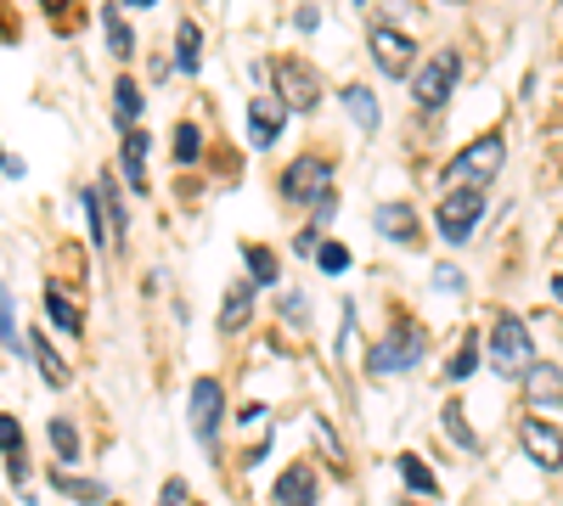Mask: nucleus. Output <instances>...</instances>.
Masks as SVG:
<instances>
[{
  "mask_svg": "<svg viewBox=\"0 0 563 506\" xmlns=\"http://www.w3.org/2000/svg\"><path fill=\"white\" fill-rule=\"evenodd\" d=\"M490 360H496V372L501 378H530V366H536V344H530V327L519 315H496L490 321Z\"/></svg>",
  "mask_w": 563,
  "mask_h": 506,
  "instance_id": "f257e3e1",
  "label": "nucleus"
},
{
  "mask_svg": "<svg viewBox=\"0 0 563 506\" xmlns=\"http://www.w3.org/2000/svg\"><path fill=\"white\" fill-rule=\"evenodd\" d=\"M501 158H507V142H501V135H479L474 147H462V153L451 158L445 187H485V180H496Z\"/></svg>",
  "mask_w": 563,
  "mask_h": 506,
  "instance_id": "f03ea898",
  "label": "nucleus"
},
{
  "mask_svg": "<svg viewBox=\"0 0 563 506\" xmlns=\"http://www.w3.org/2000/svg\"><path fill=\"white\" fill-rule=\"evenodd\" d=\"M479 214H485V187H451V192L440 198L434 225L445 232V243H467V232L479 225Z\"/></svg>",
  "mask_w": 563,
  "mask_h": 506,
  "instance_id": "7ed1b4c3",
  "label": "nucleus"
},
{
  "mask_svg": "<svg viewBox=\"0 0 563 506\" xmlns=\"http://www.w3.org/2000/svg\"><path fill=\"white\" fill-rule=\"evenodd\" d=\"M456 74H462V63L451 57V52H440V57H429V63H422L417 74H411V102L417 108H445V97H451V90H456Z\"/></svg>",
  "mask_w": 563,
  "mask_h": 506,
  "instance_id": "20e7f679",
  "label": "nucleus"
},
{
  "mask_svg": "<svg viewBox=\"0 0 563 506\" xmlns=\"http://www.w3.org/2000/svg\"><path fill=\"white\" fill-rule=\"evenodd\" d=\"M417 360H422V333H417V327H395L378 349L366 355V366H372L378 378H389V372H411Z\"/></svg>",
  "mask_w": 563,
  "mask_h": 506,
  "instance_id": "39448f33",
  "label": "nucleus"
},
{
  "mask_svg": "<svg viewBox=\"0 0 563 506\" xmlns=\"http://www.w3.org/2000/svg\"><path fill=\"white\" fill-rule=\"evenodd\" d=\"M366 45H372V57H378V68L389 74V79H406L411 74V63H417V52H411V40L400 34V29H372L366 34Z\"/></svg>",
  "mask_w": 563,
  "mask_h": 506,
  "instance_id": "423d86ee",
  "label": "nucleus"
},
{
  "mask_svg": "<svg viewBox=\"0 0 563 506\" xmlns=\"http://www.w3.org/2000/svg\"><path fill=\"white\" fill-rule=\"evenodd\" d=\"M276 90H282V108H294V113H310L321 102V85L305 63H276Z\"/></svg>",
  "mask_w": 563,
  "mask_h": 506,
  "instance_id": "0eeeda50",
  "label": "nucleus"
},
{
  "mask_svg": "<svg viewBox=\"0 0 563 506\" xmlns=\"http://www.w3.org/2000/svg\"><path fill=\"white\" fill-rule=\"evenodd\" d=\"M192 428H198V445L214 450V439H220V383L214 378L192 383Z\"/></svg>",
  "mask_w": 563,
  "mask_h": 506,
  "instance_id": "6e6552de",
  "label": "nucleus"
},
{
  "mask_svg": "<svg viewBox=\"0 0 563 506\" xmlns=\"http://www.w3.org/2000/svg\"><path fill=\"white\" fill-rule=\"evenodd\" d=\"M519 439H525V450H530V462H541L547 473H558V468H563V434H558L552 423H541V417H530Z\"/></svg>",
  "mask_w": 563,
  "mask_h": 506,
  "instance_id": "1a4fd4ad",
  "label": "nucleus"
},
{
  "mask_svg": "<svg viewBox=\"0 0 563 506\" xmlns=\"http://www.w3.org/2000/svg\"><path fill=\"white\" fill-rule=\"evenodd\" d=\"M327 180H333V169H327L321 158H299L288 169V180H282V192H288L294 203H310L316 192H327Z\"/></svg>",
  "mask_w": 563,
  "mask_h": 506,
  "instance_id": "9d476101",
  "label": "nucleus"
},
{
  "mask_svg": "<svg viewBox=\"0 0 563 506\" xmlns=\"http://www.w3.org/2000/svg\"><path fill=\"white\" fill-rule=\"evenodd\" d=\"M282 119H288V108H282L276 97H254V108H249V142L254 147H271L276 135H282Z\"/></svg>",
  "mask_w": 563,
  "mask_h": 506,
  "instance_id": "9b49d317",
  "label": "nucleus"
},
{
  "mask_svg": "<svg viewBox=\"0 0 563 506\" xmlns=\"http://www.w3.org/2000/svg\"><path fill=\"white\" fill-rule=\"evenodd\" d=\"M276 506H316V495H321V484H316V473L310 468H288L276 479Z\"/></svg>",
  "mask_w": 563,
  "mask_h": 506,
  "instance_id": "f8f14e48",
  "label": "nucleus"
},
{
  "mask_svg": "<svg viewBox=\"0 0 563 506\" xmlns=\"http://www.w3.org/2000/svg\"><path fill=\"white\" fill-rule=\"evenodd\" d=\"M530 389V405H547V411H558L563 405V372H558V366H530V378H525Z\"/></svg>",
  "mask_w": 563,
  "mask_h": 506,
  "instance_id": "ddd939ff",
  "label": "nucleus"
},
{
  "mask_svg": "<svg viewBox=\"0 0 563 506\" xmlns=\"http://www.w3.org/2000/svg\"><path fill=\"white\" fill-rule=\"evenodd\" d=\"M124 175H130V187L135 192H147V169H141V164H147V135H141L135 124H124Z\"/></svg>",
  "mask_w": 563,
  "mask_h": 506,
  "instance_id": "4468645a",
  "label": "nucleus"
},
{
  "mask_svg": "<svg viewBox=\"0 0 563 506\" xmlns=\"http://www.w3.org/2000/svg\"><path fill=\"white\" fill-rule=\"evenodd\" d=\"M249 315H254V282H238L225 293V304H220V327L238 333V327H249Z\"/></svg>",
  "mask_w": 563,
  "mask_h": 506,
  "instance_id": "2eb2a0df",
  "label": "nucleus"
},
{
  "mask_svg": "<svg viewBox=\"0 0 563 506\" xmlns=\"http://www.w3.org/2000/svg\"><path fill=\"white\" fill-rule=\"evenodd\" d=\"M344 113L372 135V130H378V97H372V90L366 85H344Z\"/></svg>",
  "mask_w": 563,
  "mask_h": 506,
  "instance_id": "dca6fc26",
  "label": "nucleus"
},
{
  "mask_svg": "<svg viewBox=\"0 0 563 506\" xmlns=\"http://www.w3.org/2000/svg\"><path fill=\"white\" fill-rule=\"evenodd\" d=\"M29 344H34V366H40V378L52 383V389H68V366H63V355H57L52 344H45V333H34Z\"/></svg>",
  "mask_w": 563,
  "mask_h": 506,
  "instance_id": "f3484780",
  "label": "nucleus"
},
{
  "mask_svg": "<svg viewBox=\"0 0 563 506\" xmlns=\"http://www.w3.org/2000/svg\"><path fill=\"white\" fill-rule=\"evenodd\" d=\"M198 57H203L198 23H180V29H175V68H180V74H198Z\"/></svg>",
  "mask_w": 563,
  "mask_h": 506,
  "instance_id": "a211bd4d",
  "label": "nucleus"
},
{
  "mask_svg": "<svg viewBox=\"0 0 563 506\" xmlns=\"http://www.w3.org/2000/svg\"><path fill=\"white\" fill-rule=\"evenodd\" d=\"M97 192H102V220H108V243L119 248V243H124V220H130V209L119 203L113 180H97Z\"/></svg>",
  "mask_w": 563,
  "mask_h": 506,
  "instance_id": "6ab92c4d",
  "label": "nucleus"
},
{
  "mask_svg": "<svg viewBox=\"0 0 563 506\" xmlns=\"http://www.w3.org/2000/svg\"><path fill=\"white\" fill-rule=\"evenodd\" d=\"M378 232H384V237H395V243H411V237H417V220H411V209L384 203V209H378Z\"/></svg>",
  "mask_w": 563,
  "mask_h": 506,
  "instance_id": "aec40b11",
  "label": "nucleus"
},
{
  "mask_svg": "<svg viewBox=\"0 0 563 506\" xmlns=\"http://www.w3.org/2000/svg\"><path fill=\"white\" fill-rule=\"evenodd\" d=\"M243 259H249V282H254V288H271L276 276H282L276 254H271V248H260V243H249V248H243Z\"/></svg>",
  "mask_w": 563,
  "mask_h": 506,
  "instance_id": "412c9836",
  "label": "nucleus"
},
{
  "mask_svg": "<svg viewBox=\"0 0 563 506\" xmlns=\"http://www.w3.org/2000/svg\"><path fill=\"white\" fill-rule=\"evenodd\" d=\"M400 479H406L417 495H440V479L429 473V462H422V456H400Z\"/></svg>",
  "mask_w": 563,
  "mask_h": 506,
  "instance_id": "4be33fe9",
  "label": "nucleus"
},
{
  "mask_svg": "<svg viewBox=\"0 0 563 506\" xmlns=\"http://www.w3.org/2000/svg\"><path fill=\"white\" fill-rule=\"evenodd\" d=\"M45 315H52V321H57V327H63L68 338H79V327H85V321H79V310H74V304H68V299H63L57 288L45 293Z\"/></svg>",
  "mask_w": 563,
  "mask_h": 506,
  "instance_id": "5701e85b",
  "label": "nucleus"
},
{
  "mask_svg": "<svg viewBox=\"0 0 563 506\" xmlns=\"http://www.w3.org/2000/svg\"><path fill=\"white\" fill-rule=\"evenodd\" d=\"M113 102H119V124H135V119H141V90H135V79H119V85H113Z\"/></svg>",
  "mask_w": 563,
  "mask_h": 506,
  "instance_id": "b1692460",
  "label": "nucleus"
},
{
  "mask_svg": "<svg viewBox=\"0 0 563 506\" xmlns=\"http://www.w3.org/2000/svg\"><path fill=\"white\" fill-rule=\"evenodd\" d=\"M0 344H7V349H23V333H18V315H12L7 282H0Z\"/></svg>",
  "mask_w": 563,
  "mask_h": 506,
  "instance_id": "393cba45",
  "label": "nucleus"
},
{
  "mask_svg": "<svg viewBox=\"0 0 563 506\" xmlns=\"http://www.w3.org/2000/svg\"><path fill=\"white\" fill-rule=\"evenodd\" d=\"M198 153H203L198 124H180V130H175V164H198Z\"/></svg>",
  "mask_w": 563,
  "mask_h": 506,
  "instance_id": "a878e982",
  "label": "nucleus"
},
{
  "mask_svg": "<svg viewBox=\"0 0 563 506\" xmlns=\"http://www.w3.org/2000/svg\"><path fill=\"white\" fill-rule=\"evenodd\" d=\"M52 450L63 462H79V428L74 423H52Z\"/></svg>",
  "mask_w": 563,
  "mask_h": 506,
  "instance_id": "bb28decb",
  "label": "nucleus"
},
{
  "mask_svg": "<svg viewBox=\"0 0 563 506\" xmlns=\"http://www.w3.org/2000/svg\"><path fill=\"white\" fill-rule=\"evenodd\" d=\"M52 484H57L63 495H74V501H108V490H102V484H85V479H74V473H57Z\"/></svg>",
  "mask_w": 563,
  "mask_h": 506,
  "instance_id": "cd10ccee",
  "label": "nucleus"
},
{
  "mask_svg": "<svg viewBox=\"0 0 563 506\" xmlns=\"http://www.w3.org/2000/svg\"><path fill=\"white\" fill-rule=\"evenodd\" d=\"M102 29H108V45H113V57H130V29L119 23V12H113V7L102 12Z\"/></svg>",
  "mask_w": 563,
  "mask_h": 506,
  "instance_id": "c85d7f7f",
  "label": "nucleus"
},
{
  "mask_svg": "<svg viewBox=\"0 0 563 506\" xmlns=\"http://www.w3.org/2000/svg\"><path fill=\"white\" fill-rule=\"evenodd\" d=\"M316 259H321V270H327V276H344V270H350V248H339V243H321V248H316Z\"/></svg>",
  "mask_w": 563,
  "mask_h": 506,
  "instance_id": "c756f323",
  "label": "nucleus"
},
{
  "mask_svg": "<svg viewBox=\"0 0 563 506\" xmlns=\"http://www.w3.org/2000/svg\"><path fill=\"white\" fill-rule=\"evenodd\" d=\"M445 428L456 434V445H462V450H479V439L467 434V423H462V411H456V405H445Z\"/></svg>",
  "mask_w": 563,
  "mask_h": 506,
  "instance_id": "7c9ffc66",
  "label": "nucleus"
},
{
  "mask_svg": "<svg viewBox=\"0 0 563 506\" xmlns=\"http://www.w3.org/2000/svg\"><path fill=\"white\" fill-rule=\"evenodd\" d=\"M0 450L18 456L23 450V434H18V417H0Z\"/></svg>",
  "mask_w": 563,
  "mask_h": 506,
  "instance_id": "2f4dec72",
  "label": "nucleus"
},
{
  "mask_svg": "<svg viewBox=\"0 0 563 506\" xmlns=\"http://www.w3.org/2000/svg\"><path fill=\"white\" fill-rule=\"evenodd\" d=\"M474 366H479V349H474V344H467V349H456V360H451V378L462 383L467 372H474Z\"/></svg>",
  "mask_w": 563,
  "mask_h": 506,
  "instance_id": "473e14b6",
  "label": "nucleus"
},
{
  "mask_svg": "<svg viewBox=\"0 0 563 506\" xmlns=\"http://www.w3.org/2000/svg\"><path fill=\"white\" fill-rule=\"evenodd\" d=\"M158 506H186V484H180V479H169V484H164V495H158Z\"/></svg>",
  "mask_w": 563,
  "mask_h": 506,
  "instance_id": "72a5a7b5",
  "label": "nucleus"
},
{
  "mask_svg": "<svg viewBox=\"0 0 563 506\" xmlns=\"http://www.w3.org/2000/svg\"><path fill=\"white\" fill-rule=\"evenodd\" d=\"M434 282H440V288H451V293H456V288H462V276H456V270H451V265H440V270H434Z\"/></svg>",
  "mask_w": 563,
  "mask_h": 506,
  "instance_id": "f704fd0d",
  "label": "nucleus"
},
{
  "mask_svg": "<svg viewBox=\"0 0 563 506\" xmlns=\"http://www.w3.org/2000/svg\"><path fill=\"white\" fill-rule=\"evenodd\" d=\"M552 299H558V304H563V270H558V276H552Z\"/></svg>",
  "mask_w": 563,
  "mask_h": 506,
  "instance_id": "c9c22d12",
  "label": "nucleus"
},
{
  "mask_svg": "<svg viewBox=\"0 0 563 506\" xmlns=\"http://www.w3.org/2000/svg\"><path fill=\"white\" fill-rule=\"evenodd\" d=\"M45 7H52V12H63V7H68V0H45Z\"/></svg>",
  "mask_w": 563,
  "mask_h": 506,
  "instance_id": "e433bc0d",
  "label": "nucleus"
},
{
  "mask_svg": "<svg viewBox=\"0 0 563 506\" xmlns=\"http://www.w3.org/2000/svg\"><path fill=\"white\" fill-rule=\"evenodd\" d=\"M130 7H153V0H130Z\"/></svg>",
  "mask_w": 563,
  "mask_h": 506,
  "instance_id": "4c0bfd02",
  "label": "nucleus"
},
{
  "mask_svg": "<svg viewBox=\"0 0 563 506\" xmlns=\"http://www.w3.org/2000/svg\"><path fill=\"white\" fill-rule=\"evenodd\" d=\"M0 169H7V158H0Z\"/></svg>",
  "mask_w": 563,
  "mask_h": 506,
  "instance_id": "58836bf2",
  "label": "nucleus"
},
{
  "mask_svg": "<svg viewBox=\"0 0 563 506\" xmlns=\"http://www.w3.org/2000/svg\"><path fill=\"white\" fill-rule=\"evenodd\" d=\"M108 506H113V501H108Z\"/></svg>",
  "mask_w": 563,
  "mask_h": 506,
  "instance_id": "ea45409f",
  "label": "nucleus"
}]
</instances>
